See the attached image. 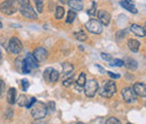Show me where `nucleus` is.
Masks as SVG:
<instances>
[{
    "label": "nucleus",
    "mask_w": 146,
    "mask_h": 124,
    "mask_svg": "<svg viewBox=\"0 0 146 124\" xmlns=\"http://www.w3.org/2000/svg\"><path fill=\"white\" fill-rule=\"evenodd\" d=\"M58 77H60L58 72L56 70H54V69H52L51 72H50V74H48V80L47 81H50V82H56L58 80Z\"/></svg>",
    "instance_id": "nucleus-21"
},
{
    "label": "nucleus",
    "mask_w": 146,
    "mask_h": 124,
    "mask_svg": "<svg viewBox=\"0 0 146 124\" xmlns=\"http://www.w3.org/2000/svg\"><path fill=\"white\" fill-rule=\"evenodd\" d=\"M64 13H65L64 8H63L62 6H57V7L55 8V18H56V19H61V18H63Z\"/></svg>",
    "instance_id": "nucleus-22"
},
{
    "label": "nucleus",
    "mask_w": 146,
    "mask_h": 124,
    "mask_svg": "<svg viewBox=\"0 0 146 124\" xmlns=\"http://www.w3.org/2000/svg\"><path fill=\"white\" fill-rule=\"evenodd\" d=\"M31 67L26 63V61L25 60H23V62H21V73H25V74H28V73H31Z\"/></svg>",
    "instance_id": "nucleus-25"
},
{
    "label": "nucleus",
    "mask_w": 146,
    "mask_h": 124,
    "mask_svg": "<svg viewBox=\"0 0 146 124\" xmlns=\"http://www.w3.org/2000/svg\"><path fill=\"white\" fill-rule=\"evenodd\" d=\"M15 1L16 0H7V1L1 2V5H0V11L2 14L7 15V16L14 15L17 11V9L15 7Z\"/></svg>",
    "instance_id": "nucleus-4"
},
{
    "label": "nucleus",
    "mask_w": 146,
    "mask_h": 124,
    "mask_svg": "<svg viewBox=\"0 0 146 124\" xmlns=\"http://www.w3.org/2000/svg\"><path fill=\"white\" fill-rule=\"evenodd\" d=\"M17 2L19 3V6H20V7H24V6H29V5H31L29 0H17Z\"/></svg>",
    "instance_id": "nucleus-32"
},
{
    "label": "nucleus",
    "mask_w": 146,
    "mask_h": 124,
    "mask_svg": "<svg viewBox=\"0 0 146 124\" xmlns=\"http://www.w3.org/2000/svg\"><path fill=\"white\" fill-rule=\"evenodd\" d=\"M20 13L21 15L27 19H32V20H35L38 18L37 16V13L33 9V7L29 5V6H24V7H20Z\"/></svg>",
    "instance_id": "nucleus-7"
},
{
    "label": "nucleus",
    "mask_w": 146,
    "mask_h": 124,
    "mask_svg": "<svg viewBox=\"0 0 146 124\" xmlns=\"http://www.w3.org/2000/svg\"><path fill=\"white\" fill-rule=\"evenodd\" d=\"M124 61V66L129 69V70H136L137 69V61L136 60H134V59H131V58H125V60H123Z\"/></svg>",
    "instance_id": "nucleus-17"
},
{
    "label": "nucleus",
    "mask_w": 146,
    "mask_h": 124,
    "mask_svg": "<svg viewBox=\"0 0 146 124\" xmlns=\"http://www.w3.org/2000/svg\"><path fill=\"white\" fill-rule=\"evenodd\" d=\"M35 6H36V9H37V13L40 14L43 13V8H44V0H33Z\"/></svg>",
    "instance_id": "nucleus-24"
},
{
    "label": "nucleus",
    "mask_w": 146,
    "mask_h": 124,
    "mask_svg": "<svg viewBox=\"0 0 146 124\" xmlns=\"http://www.w3.org/2000/svg\"><path fill=\"white\" fill-rule=\"evenodd\" d=\"M127 124H131V123H127Z\"/></svg>",
    "instance_id": "nucleus-44"
},
{
    "label": "nucleus",
    "mask_w": 146,
    "mask_h": 124,
    "mask_svg": "<svg viewBox=\"0 0 146 124\" xmlns=\"http://www.w3.org/2000/svg\"><path fill=\"white\" fill-rule=\"evenodd\" d=\"M73 82L72 78H70V79H65L64 81H63V86H65V87H69V86H71Z\"/></svg>",
    "instance_id": "nucleus-36"
},
{
    "label": "nucleus",
    "mask_w": 146,
    "mask_h": 124,
    "mask_svg": "<svg viewBox=\"0 0 146 124\" xmlns=\"http://www.w3.org/2000/svg\"><path fill=\"white\" fill-rule=\"evenodd\" d=\"M74 36H75L76 40H79V41H81V42H84V41L88 40V35H87L83 31H79V32L74 33Z\"/></svg>",
    "instance_id": "nucleus-23"
},
{
    "label": "nucleus",
    "mask_w": 146,
    "mask_h": 124,
    "mask_svg": "<svg viewBox=\"0 0 146 124\" xmlns=\"http://www.w3.org/2000/svg\"><path fill=\"white\" fill-rule=\"evenodd\" d=\"M127 46L128 49L133 52H137L139 50V46H141V43L137 41V40H134V38H130L128 40L127 42Z\"/></svg>",
    "instance_id": "nucleus-18"
},
{
    "label": "nucleus",
    "mask_w": 146,
    "mask_h": 124,
    "mask_svg": "<svg viewBox=\"0 0 146 124\" xmlns=\"http://www.w3.org/2000/svg\"><path fill=\"white\" fill-rule=\"evenodd\" d=\"M86 28L93 34H101L102 33V24L98 20V19H90L89 21H87L86 24Z\"/></svg>",
    "instance_id": "nucleus-5"
},
{
    "label": "nucleus",
    "mask_w": 146,
    "mask_h": 124,
    "mask_svg": "<svg viewBox=\"0 0 146 124\" xmlns=\"http://www.w3.org/2000/svg\"><path fill=\"white\" fill-rule=\"evenodd\" d=\"M101 58H102L104 60H106V61H111V60H112V59H111V55L108 53H105V52L101 53Z\"/></svg>",
    "instance_id": "nucleus-35"
},
{
    "label": "nucleus",
    "mask_w": 146,
    "mask_h": 124,
    "mask_svg": "<svg viewBox=\"0 0 146 124\" xmlns=\"http://www.w3.org/2000/svg\"><path fill=\"white\" fill-rule=\"evenodd\" d=\"M24 60H25V61H26V63L31 67V69H32V70L38 68V61L35 59V56H34L32 53L27 54V55H26V58H25Z\"/></svg>",
    "instance_id": "nucleus-15"
},
{
    "label": "nucleus",
    "mask_w": 146,
    "mask_h": 124,
    "mask_svg": "<svg viewBox=\"0 0 146 124\" xmlns=\"http://www.w3.org/2000/svg\"><path fill=\"white\" fill-rule=\"evenodd\" d=\"M8 49L13 54H19L20 51L23 50V44H21L20 40H18L17 37L10 38L9 44H8Z\"/></svg>",
    "instance_id": "nucleus-6"
},
{
    "label": "nucleus",
    "mask_w": 146,
    "mask_h": 124,
    "mask_svg": "<svg viewBox=\"0 0 146 124\" xmlns=\"http://www.w3.org/2000/svg\"><path fill=\"white\" fill-rule=\"evenodd\" d=\"M106 124H121L119 120H117L116 117H109L107 121H106Z\"/></svg>",
    "instance_id": "nucleus-30"
},
{
    "label": "nucleus",
    "mask_w": 146,
    "mask_h": 124,
    "mask_svg": "<svg viewBox=\"0 0 146 124\" xmlns=\"http://www.w3.org/2000/svg\"><path fill=\"white\" fill-rule=\"evenodd\" d=\"M79 124H82V123H79Z\"/></svg>",
    "instance_id": "nucleus-45"
},
{
    "label": "nucleus",
    "mask_w": 146,
    "mask_h": 124,
    "mask_svg": "<svg viewBox=\"0 0 146 124\" xmlns=\"http://www.w3.org/2000/svg\"><path fill=\"white\" fill-rule=\"evenodd\" d=\"M83 88H84V94H86L88 97H93V96L97 94L98 89H99V84H98L97 80L90 79V80H87V81H86Z\"/></svg>",
    "instance_id": "nucleus-3"
},
{
    "label": "nucleus",
    "mask_w": 146,
    "mask_h": 124,
    "mask_svg": "<svg viewBox=\"0 0 146 124\" xmlns=\"http://www.w3.org/2000/svg\"><path fill=\"white\" fill-rule=\"evenodd\" d=\"M130 31L133 34H135L138 37H145V28L141 25H137V24L130 25Z\"/></svg>",
    "instance_id": "nucleus-13"
},
{
    "label": "nucleus",
    "mask_w": 146,
    "mask_h": 124,
    "mask_svg": "<svg viewBox=\"0 0 146 124\" xmlns=\"http://www.w3.org/2000/svg\"><path fill=\"white\" fill-rule=\"evenodd\" d=\"M35 102H36V98H35V97L29 98V99H28V102H27V104H26V107H27V108H31V107L35 104Z\"/></svg>",
    "instance_id": "nucleus-31"
},
{
    "label": "nucleus",
    "mask_w": 146,
    "mask_h": 124,
    "mask_svg": "<svg viewBox=\"0 0 146 124\" xmlns=\"http://www.w3.org/2000/svg\"><path fill=\"white\" fill-rule=\"evenodd\" d=\"M96 68H97L98 70L100 71V73H106V70H105V69H104L102 67H100L99 64H97V66H96Z\"/></svg>",
    "instance_id": "nucleus-40"
},
{
    "label": "nucleus",
    "mask_w": 146,
    "mask_h": 124,
    "mask_svg": "<svg viewBox=\"0 0 146 124\" xmlns=\"http://www.w3.org/2000/svg\"><path fill=\"white\" fill-rule=\"evenodd\" d=\"M5 88H6V85H5V82L0 79V97L3 95V92H5Z\"/></svg>",
    "instance_id": "nucleus-34"
},
{
    "label": "nucleus",
    "mask_w": 146,
    "mask_h": 124,
    "mask_svg": "<svg viewBox=\"0 0 146 124\" xmlns=\"http://www.w3.org/2000/svg\"><path fill=\"white\" fill-rule=\"evenodd\" d=\"M33 55L35 56V59H36L38 62H43V61H45V60L47 59L48 52H47V50L44 49V48H37L36 50L34 51V54H33Z\"/></svg>",
    "instance_id": "nucleus-9"
},
{
    "label": "nucleus",
    "mask_w": 146,
    "mask_h": 124,
    "mask_svg": "<svg viewBox=\"0 0 146 124\" xmlns=\"http://www.w3.org/2000/svg\"><path fill=\"white\" fill-rule=\"evenodd\" d=\"M7 101L10 105H14L16 103V89L10 88L7 91Z\"/></svg>",
    "instance_id": "nucleus-19"
},
{
    "label": "nucleus",
    "mask_w": 146,
    "mask_h": 124,
    "mask_svg": "<svg viewBox=\"0 0 146 124\" xmlns=\"http://www.w3.org/2000/svg\"><path fill=\"white\" fill-rule=\"evenodd\" d=\"M86 81H87V78H86V73H84V72H82V73L79 76L78 80H76V89H79V91H81L80 89L83 88V86H84Z\"/></svg>",
    "instance_id": "nucleus-20"
},
{
    "label": "nucleus",
    "mask_w": 146,
    "mask_h": 124,
    "mask_svg": "<svg viewBox=\"0 0 146 124\" xmlns=\"http://www.w3.org/2000/svg\"><path fill=\"white\" fill-rule=\"evenodd\" d=\"M31 108H32V116L35 120H42L47 114V107L42 102H35V104Z\"/></svg>",
    "instance_id": "nucleus-1"
},
{
    "label": "nucleus",
    "mask_w": 146,
    "mask_h": 124,
    "mask_svg": "<svg viewBox=\"0 0 146 124\" xmlns=\"http://www.w3.org/2000/svg\"><path fill=\"white\" fill-rule=\"evenodd\" d=\"M28 86H29L28 80H27V79H23V80H21V87H23V90H27Z\"/></svg>",
    "instance_id": "nucleus-33"
},
{
    "label": "nucleus",
    "mask_w": 146,
    "mask_h": 124,
    "mask_svg": "<svg viewBox=\"0 0 146 124\" xmlns=\"http://www.w3.org/2000/svg\"><path fill=\"white\" fill-rule=\"evenodd\" d=\"M0 59H1V52H0Z\"/></svg>",
    "instance_id": "nucleus-43"
},
{
    "label": "nucleus",
    "mask_w": 146,
    "mask_h": 124,
    "mask_svg": "<svg viewBox=\"0 0 146 124\" xmlns=\"http://www.w3.org/2000/svg\"><path fill=\"white\" fill-rule=\"evenodd\" d=\"M116 90H117V86L113 81H107L102 85V87L99 90V94L102 96V97H107L110 98L112 97L115 94H116Z\"/></svg>",
    "instance_id": "nucleus-2"
},
{
    "label": "nucleus",
    "mask_w": 146,
    "mask_h": 124,
    "mask_svg": "<svg viewBox=\"0 0 146 124\" xmlns=\"http://www.w3.org/2000/svg\"><path fill=\"white\" fill-rule=\"evenodd\" d=\"M62 67H63V78H64V80L65 79H70V78H72L73 76V66L71 63H69V62H64L63 64H62Z\"/></svg>",
    "instance_id": "nucleus-11"
},
{
    "label": "nucleus",
    "mask_w": 146,
    "mask_h": 124,
    "mask_svg": "<svg viewBox=\"0 0 146 124\" xmlns=\"http://www.w3.org/2000/svg\"><path fill=\"white\" fill-rule=\"evenodd\" d=\"M60 1H61V2H63V3H64V2H68L66 0H60Z\"/></svg>",
    "instance_id": "nucleus-41"
},
{
    "label": "nucleus",
    "mask_w": 146,
    "mask_h": 124,
    "mask_svg": "<svg viewBox=\"0 0 146 124\" xmlns=\"http://www.w3.org/2000/svg\"><path fill=\"white\" fill-rule=\"evenodd\" d=\"M107 73L109 74L110 78H113V79H119V78H120V74H117V73H112V72H110V71H108Z\"/></svg>",
    "instance_id": "nucleus-39"
},
{
    "label": "nucleus",
    "mask_w": 146,
    "mask_h": 124,
    "mask_svg": "<svg viewBox=\"0 0 146 124\" xmlns=\"http://www.w3.org/2000/svg\"><path fill=\"white\" fill-rule=\"evenodd\" d=\"M76 18V13L74 11V10H70L69 11V14H68V18H66V23L68 24H72L73 21H74V19Z\"/></svg>",
    "instance_id": "nucleus-26"
},
{
    "label": "nucleus",
    "mask_w": 146,
    "mask_h": 124,
    "mask_svg": "<svg viewBox=\"0 0 146 124\" xmlns=\"http://www.w3.org/2000/svg\"><path fill=\"white\" fill-rule=\"evenodd\" d=\"M68 5L74 11H80L83 9V1L82 0H69Z\"/></svg>",
    "instance_id": "nucleus-16"
},
{
    "label": "nucleus",
    "mask_w": 146,
    "mask_h": 124,
    "mask_svg": "<svg viewBox=\"0 0 146 124\" xmlns=\"http://www.w3.org/2000/svg\"><path fill=\"white\" fill-rule=\"evenodd\" d=\"M27 97L25 96V95H20L18 97V99H17V104H18L19 106H26V104H27Z\"/></svg>",
    "instance_id": "nucleus-27"
},
{
    "label": "nucleus",
    "mask_w": 146,
    "mask_h": 124,
    "mask_svg": "<svg viewBox=\"0 0 146 124\" xmlns=\"http://www.w3.org/2000/svg\"><path fill=\"white\" fill-rule=\"evenodd\" d=\"M98 20L102 24V25H109L110 23V19H111V16H110V14L108 11H106V10H99L98 11Z\"/></svg>",
    "instance_id": "nucleus-10"
},
{
    "label": "nucleus",
    "mask_w": 146,
    "mask_h": 124,
    "mask_svg": "<svg viewBox=\"0 0 146 124\" xmlns=\"http://www.w3.org/2000/svg\"><path fill=\"white\" fill-rule=\"evenodd\" d=\"M112 63H110V66H116V67H124V61L120 59H113L111 60Z\"/></svg>",
    "instance_id": "nucleus-29"
},
{
    "label": "nucleus",
    "mask_w": 146,
    "mask_h": 124,
    "mask_svg": "<svg viewBox=\"0 0 146 124\" xmlns=\"http://www.w3.org/2000/svg\"><path fill=\"white\" fill-rule=\"evenodd\" d=\"M51 70H52V68H47L46 70L44 71V79L45 80H48V74H50Z\"/></svg>",
    "instance_id": "nucleus-38"
},
{
    "label": "nucleus",
    "mask_w": 146,
    "mask_h": 124,
    "mask_svg": "<svg viewBox=\"0 0 146 124\" xmlns=\"http://www.w3.org/2000/svg\"><path fill=\"white\" fill-rule=\"evenodd\" d=\"M46 107H47V109L50 108L52 112H54V111H55V103H54V102H50V103L46 105Z\"/></svg>",
    "instance_id": "nucleus-37"
},
{
    "label": "nucleus",
    "mask_w": 146,
    "mask_h": 124,
    "mask_svg": "<svg viewBox=\"0 0 146 124\" xmlns=\"http://www.w3.org/2000/svg\"><path fill=\"white\" fill-rule=\"evenodd\" d=\"M121 95H123V98L125 102L127 103H133L137 99V95L135 94V91L133 90V88L130 87H125L121 90Z\"/></svg>",
    "instance_id": "nucleus-8"
},
{
    "label": "nucleus",
    "mask_w": 146,
    "mask_h": 124,
    "mask_svg": "<svg viewBox=\"0 0 146 124\" xmlns=\"http://www.w3.org/2000/svg\"><path fill=\"white\" fill-rule=\"evenodd\" d=\"M120 5H121L126 10L130 11L131 14H137V13H138L137 8L135 7V5H134V2H133L131 0H120Z\"/></svg>",
    "instance_id": "nucleus-12"
},
{
    "label": "nucleus",
    "mask_w": 146,
    "mask_h": 124,
    "mask_svg": "<svg viewBox=\"0 0 146 124\" xmlns=\"http://www.w3.org/2000/svg\"><path fill=\"white\" fill-rule=\"evenodd\" d=\"M0 28H2V23L0 21Z\"/></svg>",
    "instance_id": "nucleus-42"
},
{
    "label": "nucleus",
    "mask_w": 146,
    "mask_h": 124,
    "mask_svg": "<svg viewBox=\"0 0 146 124\" xmlns=\"http://www.w3.org/2000/svg\"><path fill=\"white\" fill-rule=\"evenodd\" d=\"M133 90H134V91H135V94H136V95H138V96H142V97H145L146 96L145 84L136 82V84L133 86Z\"/></svg>",
    "instance_id": "nucleus-14"
},
{
    "label": "nucleus",
    "mask_w": 146,
    "mask_h": 124,
    "mask_svg": "<svg viewBox=\"0 0 146 124\" xmlns=\"http://www.w3.org/2000/svg\"><path fill=\"white\" fill-rule=\"evenodd\" d=\"M88 14H89L90 16H94V15L97 14V2H96V1H92L91 8L88 9Z\"/></svg>",
    "instance_id": "nucleus-28"
}]
</instances>
